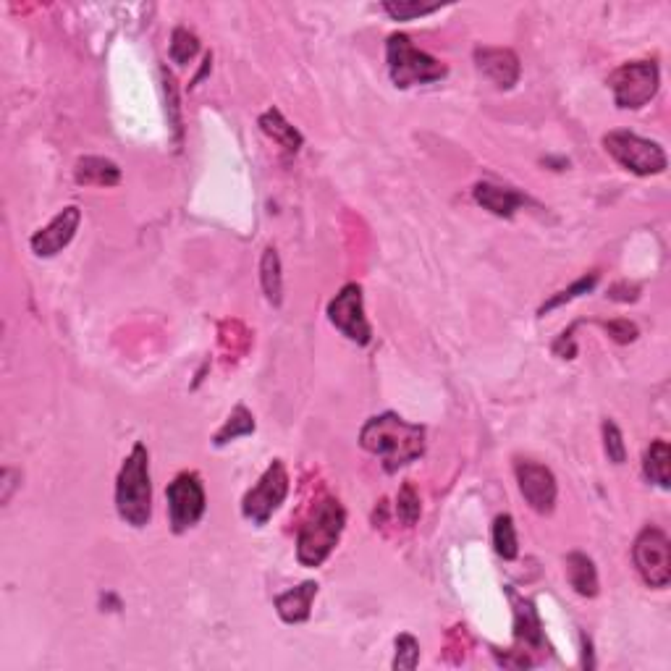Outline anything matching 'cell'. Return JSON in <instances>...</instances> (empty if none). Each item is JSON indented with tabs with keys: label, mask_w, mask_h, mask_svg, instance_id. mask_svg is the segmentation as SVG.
<instances>
[{
	"label": "cell",
	"mask_w": 671,
	"mask_h": 671,
	"mask_svg": "<svg viewBox=\"0 0 671 671\" xmlns=\"http://www.w3.org/2000/svg\"><path fill=\"white\" fill-rule=\"evenodd\" d=\"M425 425L407 422L396 412L375 415L362 425L360 446L383 462L386 472H399L425 454Z\"/></svg>",
	"instance_id": "obj_1"
},
{
	"label": "cell",
	"mask_w": 671,
	"mask_h": 671,
	"mask_svg": "<svg viewBox=\"0 0 671 671\" xmlns=\"http://www.w3.org/2000/svg\"><path fill=\"white\" fill-rule=\"evenodd\" d=\"M116 509L126 525L147 527L153 519V480L145 443H134L116 480Z\"/></svg>",
	"instance_id": "obj_2"
},
{
	"label": "cell",
	"mask_w": 671,
	"mask_h": 671,
	"mask_svg": "<svg viewBox=\"0 0 671 671\" xmlns=\"http://www.w3.org/2000/svg\"><path fill=\"white\" fill-rule=\"evenodd\" d=\"M346 525V512L339 499L326 496L312 506V514L297 535V559L302 567H320L333 548L339 546Z\"/></svg>",
	"instance_id": "obj_3"
},
{
	"label": "cell",
	"mask_w": 671,
	"mask_h": 671,
	"mask_svg": "<svg viewBox=\"0 0 671 671\" xmlns=\"http://www.w3.org/2000/svg\"><path fill=\"white\" fill-rule=\"evenodd\" d=\"M386 63L391 82L399 90L420 87V84H433L446 79L449 66L438 58L428 56L425 50L415 48V42L407 35H391L386 42Z\"/></svg>",
	"instance_id": "obj_4"
},
{
	"label": "cell",
	"mask_w": 671,
	"mask_h": 671,
	"mask_svg": "<svg viewBox=\"0 0 671 671\" xmlns=\"http://www.w3.org/2000/svg\"><path fill=\"white\" fill-rule=\"evenodd\" d=\"M661 84V71L656 61H630L622 63L609 77V87L614 92V103L622 111H640L651 103Z\"/></svg>",
	"instance_id": "obj_5"
},
{
	"label": "cell",
	"mask_w": 671,
	"mask_h": 671,
	"mask_svg": "<svg viewBox=\"0 0 671 671\" xmlns=\"http://www.w3.org/2000/svg\"><path fill=\"white\" fill-rule=\"evenodd\" d=\"M632 561L637 575L643 577L648 588L664 590L671 582V540L656 525H645L632 546Z\"/></svg>",
	"instance_id": "obj_6"
},
{
	"label": "cell",
	"mask_w": 671,
	"mask_h": 671,
	"mask_svg": "<svg viewBox=\"0 0 671 671\" xmlns=\"http://www.w3.org/2000/svg\"><path fill=\"white\" fill-rule=\"evenodd\" d=\"M606 153L635 176H658L666 171V153L658 142L632 132H609L603 137Z\"/></svg>",
	"instance_id": "obj_7"
},
{
	"label": "cell",
	"mask_w": 671,
	"mask_h": 671,
	"mask_svg": "<svg viewBox=\"0 0 671 671\" xmlns=\"http://www.w3.org/2000/svg\"><path fill=\"white\" fill-rule=\"evenodd\" d=\"M168 501V519H171V530L176 535L192 530L202 519L208 509L205 499V488L197 472H181L173 478V483L166 488Z\"/></svg>",
	"instance_id": "obj_8"
},
{
	"label": "cell",
	"mask_w": 671,
	"mask_h": 671,
	"mask_svg": "<svg viewBox=\"0 0 671 671\" xmlns=\"http://www.w3.org/2000/svg\"><path fill=\"white\" fill-rule=\"evenodd\" d=\"M289 493V472L281 459L270 464L263 472V478L257 480L255 488L247 491L242 501V514L255 525H268V519L278 512V506L284 504Z\"/></svg>",
	"instance_id": "obj_9"
},
{
	"label": "cell",
	"mask_w": 671,
	"mask_h": 671,
	"mask_svg": "<svg viewBox=\"0 0 671 671\" xmlns=\"http://www.w3.org/2000/svg\"><path fill=\"white\" fill-rule=\"evenodd\" d=\"M328 320L357 346H367L373 341V328L365 318V297H362L360 284L341 286L339 294L328 302Z\"/></svg>",
	"instance_id": "obj_10"
},
{
	"label": "cell",
	"mask_w": 671,
	"mask_h": 671,
	"mask_svg": "<svg viewBox=\"0 0 671 671\" xmlns=\"http://www.w3.org/2000/svg\"><path fill=\"white\" fill-rule=\"evenodd\" d=\"M514 475H517V485L522 499L533 512L554 514L556 496H559V485H556L554 472L548 470L546 464H538L533 459H517L514 462Z\"/></svg>",
	"instance_id": "obj_11"
},
{
	"label": "cell",
	"mask_w": 671,
	"mask_h": 671,
	"mask_svg": "<svg viewBox=\"0 0 671 671\" xmlns=\"http://www.w3.org/2000/svg\"><path fill=\"white\" fill-rule=\"evenodd\" d=\"M79 223H82V210H79L77 205H69V208H63L45 229H40L32 239H29V247H32V252H35L37 257H56L58 252L66 250L71 244V239L77 236Z\"/></svg>",
	"instance_id": "obj_12"
},
{
	"label": "cell",
	"mask_w": 671,
	"mask_h": 671,
	"mask_svg": "<svg viewBox=\"0 0 671 671\" xmlns=\"http://www.w3.org/2000/svg\"><path fill=\"white\" fill-rule=\"evenodd\" d=\"M475 66L499 90H512L522 74L519 56L509 48H475Z\"/></svg>",
	"instance_id": "obj_13"
},
{
	"label": "cell",
	"mask_w": 671,
	"mask_h": 671,
	"mask_svg": "<svg viewBox=\"0 0 671 671\" xmlns=\"http://www.w3.org/2000/svg\"><path fill=\"white\" fill-rule=\"evenodd\" d=\"M506 595H509L514 609V637L530 651H546L543 624H540L533 601H527L525 595H519L514 588H506Z\"/></svg>",
	"instance_id": "obj_14"
},
{
	"label": "cell",
	"mask_w": 671,
	"mask_h": 671,
	"mask_svg": "<svg viewBox=\"0 0 671 671\" xmlns=\"http://www.w3.org/2000/svg\"><path fill=\"white\" fill-rule=\"evenodd\" d=\"M472 197L478 202L480 208L488 210L496 218H512L522 205H527L525 194H519L517 189L499 187V184H491V181H480L472 189Z\"/></svg>",
	"instance_id": "obj_15"
},
{
	"label": "cell",
	"mask_w": 671,
	"mask_h": 671,
	"mask_svg": "<svg viewBox=\"0 0 671 671\" xmlns=\"http://www.w3.org/2000/svg\"><path fill=\"white\" fill-rule=\"evenodd\" d=\"M318 582H302L299 588L286 590L276 598V611L286 624H302L310 619L312 601L318 598Z\"/></svg>",
	"instance_id": "obj_16"
},
{
	"label": "cell",
	"mask_w": 671,
	"mask_h": 671,
	"mask_svg": "<svg viewBox=\"0 0 671 671\" xmlns=\"http://www.w3.org/2000/svg\"><path fill=\"white\" fill-rule=\"evenodd\" d=\"M74 179H77V184H82V187H116L118 181H121V168L108 158L87 155V158L77 160Z\"/></svg>",
	"instance_id": "obj_17"
},
{
	"label": "cell",
	"mask_w": 671,
	"mask_h": 671,
	"mask_svg": "<svg viewBox=\"0 0 671 671\" xmlns=\"http://www.w3.org/2000/svg\"><path fill=\"white\" fill-rule=\"evenodd\" d=\"M257 124H260L263 134H268V137L273 139L276 145L284 147L289 155H297L299 150H302V145H305V137L297 132V126H291L278 108H268V111L260 116Z\"/></svg>",
	"instance_id": "obj_18"
},
{
	"label": "cell",
	"mask_w": 671,
	"mask_h": 671,
	"mask_svg": "<svg viewBox=\"0 0 671 671\" xmlns=\"http://www.w3.org/2000/svg\"><path fill=\"white\" fill-rule=\"evenodd\" d=\"M567 580L577 595L582 598H595L598 595V569H595L593 559L580 551H572L567 556Z\"/></svg>",
	"instance_id": "obj_19"
},
{
	"label": "cell",
	"mask_w": 671,
	"mask_h": 671,
	"mask_svg": "<svg viewBox=\"0 0 671 671\" xmlns=\"http://www.w3.org/2000/svg\"><path fill=\"white\" fill-rule=\"evenodd\" d=\"M669 462H671V449L664 438H656V441L645 449L643 457V475L651 480L658 488H669L671 475H669Z\"/></svg>",
	"instance_id": "obj_20"
},
{
	"label": "cell",
	"mask_w": 671,
	"mask_h": 671,
	"mask_svg": "<svg viewBox=\"0 0 671 671\" xmlns=\"http://www.w3.org/2000/svg\"><path fill=\"white\" fill-rule=\"evenodd\" d=\"M260 284H263L265 299L273 307H281L284 302V276H281V257L276 247H268L260 260Z\"/></svg>",
	"instance_id": "obj_21"
},
{
	"label": "cell",
	"mask_w": 671,
	"mask_h": 671,
	"mask_svg": "<svg viewBox=\"0 0 671 671\" xmlns=\"http://www.w3.org/2000/svg\"><path fill=\"white\" fill-rule=\"evenodd\" d=\"M250 433H255V417H252V412L244 407V404H239V407L229 415V420L223 422V428L215 433L213 443L215 446H226L229 441L250 436Z\"/></svg>",
	"instance_id": "obj_22"
},
{
	"label": "cell",
	"mask_w": 671,
	"mask_h": 671,
	"mask_svg": "<svg viewBox=\"0 0 671 671\" xmlns=\"http://www.w3.org/2000/svg\"><path fill=\"white\" fill-rule=\"evenodd\" d=\"M493 548L506 561H514L519 556L517 530H514V519L509 514H499L493 522Z\"/></svg>",
	"instance_id": "obj_23"
},
{
	"label": "cell",
	"mask_w": 671,
	"mask_h": 671,
	"mask_svg": "<svg viewBox=\"0 0 671 671\" xmlns=\"http://www.w3.org/2000/svg\"><path fill=\"white\" fill-rule=\"evenodd\" d=\"M598 278H601V273H598V270H590V273H585V276L577 278L575 284L569 286V289L556 291L554 297L548 299V302H543V305H540V310H538V315L554 312L556 307L569 305V302H575V299L582 297V294H588V291H593L595 284H598Z\"/></svg>",
	"instance_id": "obj_24"
},
{
	"label": "cell",
	"mask_w": 671,
	"mask_h": 671,
	"mask_svg": "<svg viewBox=\"0 0 671 671\" xmlns=\"http://www.w3.org/2000/svg\"><path fill=\"white\" fill-rule=\"evenodd\" d=\"M441 3H415V0H386L383 3V11L394 21H409V19H420V16L436 14L441 11Z\"/></svg>",
	"instance_id": "obj_25"
},
{
	"label": "cell",
	"mask_w": 671,
	"mask_h": 671,
	"mask_svg": "<svg viewBox=\"0 0 671 671\" xmlns=\"http://www.w3.org/2000/svg\"><path fill=\"white\" fill-rule=\"evenodd\" d=\"M200 53V40L187 27H176L171 35V61L179 66H187Z\"/></svg>",
	"instance_id": "obj_26"
},
{
	"label": "cell",
	"mask_w": 671,
	"mask_h": 671,
	"mask_svg": "<svg viewBox=\"0 0 671 671\" xmlns=\"http://www.w3.org/2000/svg\"><path fill=\"white\" fill-rule=\"evenodd\" d=\"M396 517L402 519L407 527L417 525V519H420V496H417L412 483H404L399 496H396Z\"/></svg>",
	"instance_id": "obj_27"
},
{
	"label": "cell",
	"mask_w": 671,
	"mask_h": 671,
	"mask_svg": "<svg viewBox=\"0 0 671 671\" xmlns=\"http://www.w3.org/2000/svg\"><path fill=\"white\" fill-rule=\"evenodd\" d=\"M603 451H606L609 462H614V464L627 462V446H624V436L614 420H603Z\"/></svg>",
	"instance_id": "obj_28"
},
{
	"label": "cell",
	"mask_w": 671,
	"mask_h": 671,
	"mask_svg": "<svg viewBox=\"0 0 671 671\" xmlns=\"http://www.w3.org/2000/svg\"><path fill=\"white\" fill-rule=\"evenodd\" d=\"M417 664H420V643H417L415 637L412 635H399L396 637V656H394V669H404V671H412L417 669Z\"/></svg>",
	"instance_id": "obj_29"
},
{
	"label": "cell",
	"mask_w": 671,
	"mask_h": 671,
	"mask_svg": "<svg viewBox=\"0 0 671 671\" xmlns=\"http://www.w3.org/2000/svg\"><path fill=\"white\" fill-rule=\"evenodd\" d=\"M603 328H606V333L616 344H632L637 339V333H640L630 320H609V323H603Z\"/></svg>",
	"instance_id": "obj_30"
},
{
	"label": "cell",
	"mask_w": 671,
	"mask_h": 671,
	"mask_svg": "<svg viewBox=\"0 0 671 671\" xmlns=\"http://www.w3.org/2000/svg\"><path fill=\"white\" fill-rule=\"evenodd\" d=\"M163 87H166L168 105H171V126L176 132V139H181V118H179V100H176V82H173L171 74L163 71Z\"/></svg>",
	"instance_id": "obj_31"
},
{
	"label": "cell",
	"mask_w": 671,
	"mask_h": 671,
	"mask_svg": "<svg viewBox=\"0 0 671 671\" xmlns=\"http://www.w3.org/2000/svg\"><path fill=\"white\" fill-rule=\"evenodd\" d=\"M11 478H14V470H11V467H6V470L0 472V480H3V496H0V501H3V504H8L11 491H14V485H16V483H11Z\"/></svg>",
	"instance_id": "obj_32"
}]
</instances>
